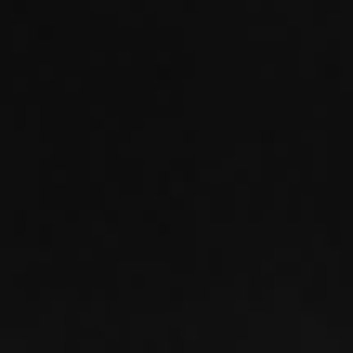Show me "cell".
Wrapping results in <instances>:
<instances>
[{
    "label": "cell",
    "instance_id": "6da1fadb",
    "mask_svg": "<svg viewBox=\"0 0 353 353\" xmlns=\"http://www.w3.org/2000/svg\"><path fill=\"white\" fill-rule=\"evenodd\" d=\"M0 353H353V0H0Z\"/></svg>",
    "mask_w": 353,
    "mask_h": 353
}]
</instances>
